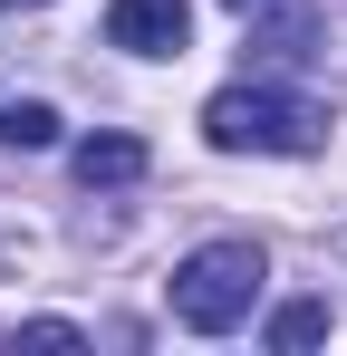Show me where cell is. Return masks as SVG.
Instances as JSON below:
<instances>
[{"label":"cell","mask_w":347,"mask_h":356,"mask_svg":"<svg viewBox=\"0 0 347 356\" xmlns=\"http://www.w3.org/2000/svg\"><path fill=\"white\" fill-rule=\"evenodd\" d=\"M68 164H77V183H87V193H97V183L116 193V183H135V174H145V145H135V135H87Z\"/></svg>","instance_id":"5b68a950"},{"label":"cell","mask_w":347,"mask_h":356,"mask_svg":"<svg viewBox=\"0 0 347 356\" xmlns=\"http://www.w3.org/2000/svg\"><path fill=\"white\" fill-rule=\"evenodd\" d=\"M0 10H39V0H0Z\"/></svg>","instance_id":"9c48e42d"},{"label":"cell","mask_w":347,"mask_h":356,"mask_svg":"<svg viewBox=\"0 0 347 356\" xmlns=\"http://www.w3.org/2000/svg\"><path fill=\"white\" fill-rule=\"evenodd\" d=\"M20 347H87V327H68V318H29Z\"/></svg>","instance_id":"ba28073f"},{"label":"cell","mask_w":347,"mask_h":356,"mask_svg":"<svg viewBox=\"0 0 347 356\" xmlns=\"http://www.w3.org/2000/svg\"><path fill=\"white\" fill-rule=\"evenodd\" d=\"M261 280H270L261 241H203V250H183V260H174L164 298H174V318H183L193 337H222V327H241V318H251Z\"/></svg>","instance_id":"6da1fadb"},{"label":"cell","mask_w":347,"mask_h":356,"mask_svg":"<svg viewBox=\"0 0 347 356\" xmlns=\"http://www.w3.org/2000/svg\"><path fill=\"white\" fill-rule=\"evenodd\" d=\"M183 29H193L183 0H107V49L125 58H183Z\"/></svg>","instance_id":"277c9868"},{"label":"cell","mask_w":347,"mask_h":356,"mask_svg":"<svg viewBox=\"0 0 347 356\" xmlns=\"http://www.w3.org/2000/svg\"><path fill=\"white\" fill-rule=\"evenodd\" d=\"M203 135L222 154H318L328 145V116L309 97H289V87H222L203 106Z\"/></svg>","instance_id":"7a4b0ae2"},{"label":"cell","mask_w":347,"mask_h":356,"mask_svg":"<svg viewBox=\"0 0 347 356\" xmlns=\"http://www.w3.org/2000/svg\"><path fill=\"white\" fill-rule=\"evenodd\" d=\"M318 337H328V298H289L280 318H270V347H318Z\"/></svg>","instance_id":"52a82bcc"},{"label":"cell","mask_w":347,"mask_h":356,"mask_svg":"<svg viewBox=\"0 0 347 356\" xmlns=\"http://www.w3.org/2000/svg\"><path fill=\"white\" fill-rule=\"evenodd\" d=\"M222 10L251 29V49H261L270 67L318 58V0H222Z\"/></svg>","instance_id":"3957f363"},{"label":"cell","mask_w":347,"mask_h":356,"mask_svg":"<svg viewBox=\"0 0 347 356\" xmlns=\"http://www.w3.org/2000/svg\"><path fill=\"white\" fill-rule=\"evenodd\" d=\"M0 145H20V154L58 145V106L49 97H0Z\"/></svg>","instance_id":"8992f818"}]
</instances>
